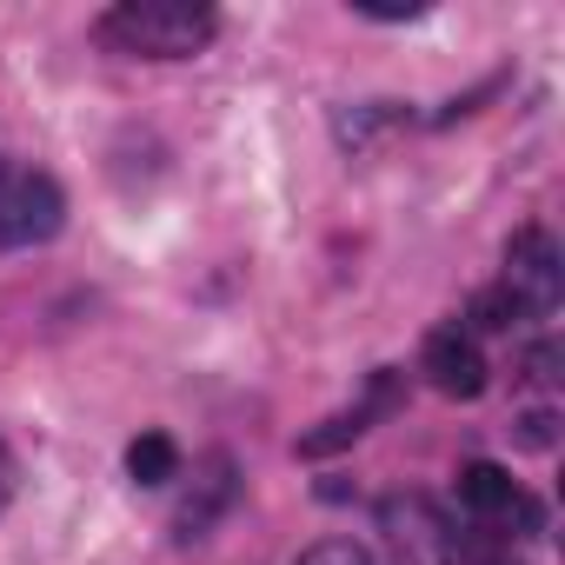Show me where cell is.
Instances as JSON below:
<instances>
[{"label":"cell","instance_id":"obj_2","mask_svg":"<svg viewBox=\"0 0 565 565\" xmlns=\"http://www.w3.org/2000/svg\"><path fill=\"white\" fill-rule=\"evenodd\" d=\"M67 226V193L54 173H14L0 186V246H47Z\"/></svg>","mask_w":565,"mask_h":565},{"label":"cell","instance_id":"obj_6","mask_svg":"<svg viewBox=\"0 0 565 565\" xmlns=\"http://www.w3.org/2000/svg\"><path fill=\"white\" fill-rule=\"evenodd\" d=\"M406 127V107L399 100H360V107H340L333 114V140L347 153H373L380 140H393Z\"/></svg>","mask_w":565,"mask_h":565},{"label":"cell","instance_id":"obj_4","mask_svg":"<svg viewBox=\"0 0 565 565\" xmlns=\"http://www.w3.org/2000/svg\"><path fill=\"white\" fill-rule=\"evenodd\" d=\"M419 366H426V380H433L446 399H479V393H486V353H479V340L459 333V327L426 333Z\"/></svg>","mask_w":565,"mask_h":565},{"label":"cell","instance_id":"obj_3","mask_svg":"<svg viewBox=\"0 0 565 565\" xmlns=\"http://www.w3.org/2000/svg\"><path fill=\"white\" fill-rule=\"evenodd\" d=\"M505 294L519 307H552L558 300V246H552L545 226L512 233V246H505Z\"/></svg>","mask_w":565,"mask_h":565},{"label":"cell","instance_id":"obj_14","mask_svg":"<svg viewBox=\"0 0 565 565\" xmlns=\"http://www.w3.org/2000/svg\"><path fill=\"white\" fill-rule=\"evenodd\" d=\"M525 380H532V386H552V380H558V347H552V340L525 347Z\"/></svg>","mask_w":565,"mask_h":565},{"label":"cell","instance_id":"obj_16","mask_svg":"<svg viewBox=\"0 0 565 565\" xmlns=\"http://www.w3.org/2000/svg\"><path fill=\"white\" fill-rule=\"evenodd\" d=\"M466 565H519V558H505V552H472Z\"/></svg>","mask_w":565,"mask_h":565},{"label":"cell","instance_id":"obj_12","mask_svg":"<svg viewBox=\"0 0 565 565\" xmlns=\"http://www.w3.org/2000/svg\"><path fill=\"white\" fill-rule=\"evenodd\" d=\"M294 565H373V552H366L360 539H320V545H307Z\"/></svg>","mask_w":565,"mask_h":565},{"label":"cell","instance_id":"obj_9","mask_svg":"<svg viewBox=\"0 0 565 565\" xmlns=\"http://www.w3.org/2000/svg\"><path fill=\"white\" fill-rule=\"evenodd\" d=\"M366 426H373V419H366L360 406H353V413H333V419H320L313 433H300V446H294V452H300V459H327V452L353 446V439H360Z\"/></svg>","mask_w":565,"mask_h":565},{"label":"cell","instance_id":"obj_13","mask_svg":"<svg viewBox=\"0 0 565 565\" xmlns=\"http://www.w3.org/2000/svg\"><path fill=\"white\" fill-rule=\"evenodd\" d=\"M499 519L512 525V539H539V532H545V512H539V499H525V492H512V505H505Z\"/></svg>","mask_w":565,"mask_h":565},{"label":"cell","instance_id":"obj_8","mask_svg":"<svg viewBox=\"0 0 565 565\" xmlns=\"http://www.w3.org/2000/svg\"><path fill=\"white\" fill-rule=\"evenodd\" d=\"M127 479H134V486H167V479H180V446H173L167 433H140V439L127 446Z\"/></svg>","mask_w":565,"mask_h":565},{"label":"cell","instance_id":"obj_7","mask_svg":"<svg viewBox=\"0 0 565 565\" xmlns=\"http://www.w3.org/2000/svg\"><path fill=\"white\" fill-rule=\"evenodd\" d=\"M512 472L505 466H492V459H472V466H459V505H472V512H486V519H499L505 505H512Z\"/></svg>","mask_w":565,"mask_h":565},{"label":"cell","instance_id":"obj_1","mask_svg":"<svg viewBox=\"0 0 565 565\" xmlns=\"http://www.w3.org/2000/svg\"><path fill=\"white\" fill-rule=\"evenodd\" d=\"M100 41H114L120 54L140 61H193L213 41V14L186 8V0H127L100 21Z\"/></svg>","mask_w":565,"mask_h":565},{"label":"cell","instance_id":"obj_15","mask_svg":"<svg viewBox=\"0 0 565 565\" xmlns=\"http://www.w3.org/2000/svg\"><path fill=\"white\" fill-rule=\"evenodd\" d=\"M8 499H14V452L0 446V505H8Z\"/></svg>","mask_w":565,"mask_h":565},{"label":"cell","instance_id":"obj_5","mask_svg":"<svg viewBox=\"0 0 565 565\" xmlns=\"http://www.w3.org/2000/svg\"><path fill=\"white\" fill-rule=\"evenodd\" d=\"M239 499V472H233V459L226 452H213L206 466H200V479H193V492L180 499V512H173V539H206L220 519H226V505Z\"/></svg>","mask_w":565,"mask_h":565},{"label":"cell","instance_id":"obj_10","mask_svg":"<svg viewBox=\"0 0 565 565\" xmlns=\"http://www.w3.org/2000/svg\"><path fill=\"white\" fill-rule=\"evenodd\" d=\"M525 307L505 294V279L499 287H486V294H472V307H466V333H512V320H519Z\"/></svg>","mask_w":565,"mask_h":565},{"label":"cell","instance_id":"obj_11","mask_svg":"<svg viewBox=\"0 0 565 565\" xmlns=\"http://www.w3.org/2000/svg\"><path fill=\"white\" fill-rule=\"evenodd\" d=\"M512 439H519L525 452H552V439H558V413H552V406L519 413V419H512Z\"/></svg>","mask_w":565,"mask_h":565}]
</instances>
